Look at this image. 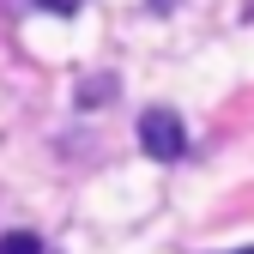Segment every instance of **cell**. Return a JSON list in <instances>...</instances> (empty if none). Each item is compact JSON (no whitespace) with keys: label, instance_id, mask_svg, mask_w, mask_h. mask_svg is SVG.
Instances as JSON below:
<instances>
[{"label":"cell","instance_id":"1","mask_svg":"<svg viewBox=\"0 0 254 254\" xmlns=\"http://www.w3.org/2000/svg\"><path fill=\"white\" fill-rule=\"evenodd\" d=\"M139 145H145V157H157V164L188 157V127H182V115H176L170 103H151V109L139 115Z\"/></svg>","mask_w":254,"mask_h":254},{"label":"cell","instance_id":"2","mask_svg":"<svg viewBox=\"0 0 254 254\" xmlns=\"http://www.w3.org/2000/svg\"><path fill=\"white\" fill-rule=\"evenodd\" d=\"M0 254H43V242L30 230H6V236H0Z\"/></svg>","mask_w":254,"mask_h":254},{"label":"cell","instance_id":"4","mask_svg":"<svg viewBox=\"0 0 254 254\" xmlns=\"http://www.w3.org/2000/svg\"><path fill=\"white\" fill-rule=\"evenodd\" d=\"M170 6H182V0H151V12H170Z\"/></svg>","mask_w":254,"mask_h":254},{"label":"cell","instance_id":"5","mask_svg":"<svg viewBox=\"0 0 254 254\" xmlns=\"http://www.w3.org/2000/svg\"><path fill=\"white\" fill-rule=\"evenodd\" d=\"M230 254H254V248H230Z\"/></svg>","mask_w":254,"mask_h":254},{"label":"cell","instance_id":"3","mask_svg":"<svg viewBox=\"0 0 254 254\" xmlns=\"http://www.w3.org/2000/svg\"><path fill=\"white\" fill-rule=\"evenodd\" d=\"M109 97H115V79H103V73H97V79H85V91H79V103H85V109H91V103H109Z\"/></svg>","mask_w":254,"mask_h":254}]
</instances>
